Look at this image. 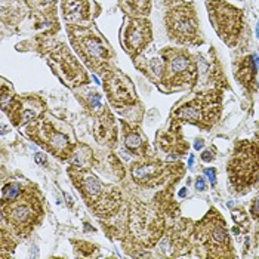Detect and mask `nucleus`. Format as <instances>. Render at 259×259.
<instances>
[{
    "label": "nucleus",
    "instance_id": "nucleus-1",
    "mask_svg": "<svg viewBox=\"0 0 259 259\" xmlns=\"http://www.w3.org/2000/svg\"><path fill=\"white\" fill-rule=\"evenodd\" d=\"M230 185L240 193L259 182V141H240L228 161Z\"/></svg>",
    "mask_w": 259,
    "mask_h": 259
},
{
    "label": "nucleus",
    "instance_id": "nucleus-2",
    "mask_svg": "<svg viewBox=\"0 0 259 259\" xmlns=\"http://www.w3.org/2000/svg\"><path fill=\"white\" fill-rule=\"evenodd\" d=\"M70 174L83 199L98 215H113L119 209L120 193L116 187L105 185L86 169H71Z\"/></svg>",
    "mask_w": 259,
    "mask_h": 259
},
{
    "label": "nucleus",
    "instance_id": "nucleus-3",
    "mask_svg": "<svg viewBox=\"0 0 259 259\" xmlns=\"http://www.w3.org/2000/svg\"><path fill=\"white\" fill-rule=\"evenodd\" d=\"M193 236L197 239L200 249L204 252L206 258H231V240L225 221L215 209H210L209 213L197 222L194 227Z\"/></svg>",
    "mask_w": 259,
    "mask_h": 259
},
{
    "label": "nucleus",
    "instance_id": "nucleus-4",
    "mask_svg": "<svg viewBox=\"0 0 259 259\" xmlns=\"http://www.w3.org/2000/svg\"><path fill=\"white\" fill-rule=\"evenodd\" d=\"M163 74L160 81L170 86L172 89L193 88L199 77V65L194 57L185 51L169 48L161 51Z\"/></svg>",
    "mask_w": 259,
    "mask_h": 259
},
{
    "label": "nucleus",
    "instance_id": "nucleus-5",
    "mask_svg": "<svg viewBox=\"0 0 259 259\" xmlns=\"http://www.w3.org/2000/svg\"><path fill=\"white\" fill-rule=\"evenodd\" d=\"M222 95L220 91L199 94L196 98L180 107L174 117L178 121H188L201 129H212L221 117Z\"/></svg>",
    "mask_w": 259,
    "mask_h": 259
},
{
    "label": "nucleus",
    "instance_id": "nucleus-6",
    "mask_svg": "<svg viewBox=\"0 0 259 259\" xmlns=\"http://www.w3.org/2000/svg\"><path fill=\"white\" fill-rule=\"evenodd\" d=\"M164 22L170 40L180 45H199L200 24L196 8L187 2H177L164 15Z\"/></svg>",
    "mask_w": 259,
    "mask_h": 259
},
{
    "label": "nucleus",
    "instance_id": "nucleus-7",
    "mask_svg": "<svg viewBox=\"0 0 259 259\" xmlns=\"http://www.w3.org/2000/svg\"><path fill=\"white\" fill-rule=\"evenodd\" d=\"M209 20L221 39L230 48H236L243 37V12L224 0H207Z\"/></svg>",
    "mask_w": 259,
    "mask_h": 259
},
{
    "label": "nucleus",
    "instance_id": "nucleus-8",
    "mask_svg": "<svg viewBox=\"0 0 259 259\" xmlns=\"http://www.w3.org/2000/svg\"><path fill=\"white\" fill-rule=\"evenodd\" d=\"M164 231V220L144 204H135L127 213V236L144 247L156 244Z\"/></svg>",
    "mask_w": 259,
    "mask_h": 259
},
{
    "label": "nucleus",
    "instance_id": "nucleus-9",
    "mask_svg": "<svg viewBox=\"0 0 259 259\" xmlns=\"http://www.w3.org/2000/svg\"><path fill=\"white\" fill-rule=\"evenodd\" d=\"M2 206L5 221L20 236L27 234L41 215L40 201L36 197L34 190H22L17 199L2 203Z\"/></svg>",
    "mask_w": 259,
    "mask_h": 259
},
{
    "label": "nucleus",
    "instance_id": "nucleus-10",
    "mask_svg": "<svg viewBox=\"0 0 259 259\" xmlns=\"http://www.w3.org/2000/svg\"><path fill=\"white\" fill-rule=\"evenodd\" d=\"M71 43L91 68L107 71L111 62V51L95 31L83 27L71 28Z\"/></svg>",
    "mask_w": 259,
    "mask_h": 259
},
{
    "label": "nucleus",
    "instance_id": "nucleus-11",
    "mask_svg": "<svg viewBox=\"0 0 259 259\" xmlns=\"http://www.w3.org/2000/svg\"><path fill=\"white\" fill-rule=\"evenodd\" d=\"M30 131H34V134L30 132V135L55 156L65 159L73 151V144L70 142V138L65 134L57 131L55 126L48 119L39 120L36 124H33Z\"/></svg>",
    "mask_w": 259,
    "mask_h": 259
},
{
    "label": "nucleus",
    "instance_id": "nucleus-12",
    "mask_svg": "<svg viewBox=\"0 0 259 259\" xmlns=\"http://www.w3.org/2000/svg\"><path fill=\"white\" fill-rule=\"evenodd\" d=\"M151 25L142 17H131L121 30V43L127 54L137 57L151 41Z\"/></svg>",
    "mask_w": 259,
    "mask_h": 259
},
{
    "label": "nucleus",
    "instance_id": "nucleus-13",
    "mask_svg": "<svg viewBox=\"0 0 259 259\" xmlns=\"http://www.w3.org/2000/svg\"><path fill=\"white\" fill-rule=\"evenodd\" d=\"M104 88L107 91L108 100L116 107H127L137 100L132 81L119 70L104 71Z\"/></svg>",
    "mask_w": 259,
    "mask_h": 259
},
{
    "label": "nucleus",
    "instance_id": "nucleus-14",
    "mask_svg": "<svg viewBox=\"0 0 259 259\" xmlns=\"http://www.w3.org/2000/svg\"><path fill=\"white\" fill-rule=\"evenodd\" d=\"M51 62L57 64V73L61 76L67 84L77 86L80 83L86 81V74L76 58L65 49V46L58 48L52 55H51Z\"/></svg>",
    "mask_w": 259,
    "mask_h": 259
},
{
    "label": "nucleus",
    "instance_id": "nucleus-15",
    "mask_svg": "<svg viewBox=\"0 0 259 259\" xmlns=\"http://www.w3.org/2000/svg\"><path fill=\"white\" fill-rule=\"evenodd\" d=\"M190 233L187 227H174L161 236L159 243L160 256H181L190 250Z\"/></svg>",
    "mask_w": 259,
    "mask_h": 259
},
{
    "label": "nucleus",
    "instance_id": "nucleus-16",
    "mask_svg": "<svg viewBox=\"0 0 259 259\" xmlns=\"http://www.w3.org/2000/svg\"><path fill=\"white\" fill-rule=\"evenodd\" d=\"M167 172H169L167 164H163L160 161H141V163H135L131 169L134 181L147 187L163 182Z\"/></svg>",
    "mask_w": 259,
    "mask_h": 259
},
{
    "label": "nucleus",
    "instance_id": "nucleus-17",
    "mask_svg": "<svg viewBox=\"0 0 259 259\" xmlns=\"http://www.w3.org/2000/svg\"><path fill=\"white\" fill-rule=\"evenodd\" d=\"M64 17L73 25H88L92 20V2L91 0H64Z\"/></svg>",
    "mask_w": 259,
    "mask_h": 259
},
{
    "label": "nucleus",
    "instance_id": "nucleus-18",
    "mask_svg": "<svg viewBox=\"0 0 259 259\" xmlns=\"http://www.w3.org/2000/svg\"><path fill=\"white\" fill-rule=\"evenodd\" d=\"M258 64L255 62V57H243L234 62V74L236 79L250 91L255 89V76H256Z\"/></svg>",
    "mask_w": 259,
    "mask_h": 259
},
{
    "label": "nucleus",
    "instance_id": "nucleus-19",
    "mask_svg": "<svg viewBox=\"0 0 259 259\" xmlns=\"http://www.w3.org/2000/svg\"><path fill=\"white\" fill-rule=\"evenodd\" d=\"M95 138L101 144H113L117 137V129L114 124L113 116L107 111H102L95 121Z\"/></svg>",
    "mask_w": 259,
    "mask_h": 259
},
{
    "label": "nucleus",
    "instance_id": "nucleus-20",
    "mask_svg": "<svg viewBox=\"0 0 259 259\" xmlns=\"http://www.w3.org/2000/svg\"><path fill=\"white\" fill-rule=\"evenodd\" d=\"M150 0H120V8L131 17H144L150 12Z\"/></svg>",
    "mask_w": 259,
    "mask_h": 259
},
{
    "label": "nucleus",
    "instance_id": "nucleus-21",
    "mask_svg": "<svg viewBox=\"0 0 259 259\" xmlns=\"http://www.w3.org/2000/svg\"><path fill=\"white\" fill-rule=\"evenodd\" d=\"M124 145L127 147L129 151H132V154L141 156L145 142H144L142 137H141L137 131H134V129H126V131H124Z\"/></svg>",
    "mask_w": 259,
    "mask_h": 259
},
{
    "label": "nucleus",
    "instance_id": "nucleus-22",
    "mask_svg": "<svg viewBox=\"0 0 259 259\" xmlns=\"http://www.w3.org/2000/svg\"><path fill=\"white\" fill-rule=\"evenodd\" d=\"M21 193H22V187H21L20 184H17V182H11V184L5 185L3 190H2V203L15 200Z\"/></svg>",
    "mask_w": 259,
    "mask_h": 259
},
{
    "label": "nucleus",
    "instance_id": "nucleus-23",
    "mask_svg": "<svg viewBox=\"0 0 259 259\" xmlns=\"http://www.w3.org/2000/svg\"><path fill=\"white\" fill-rule=\"evenodd\" d=\"M250 215L255 218V220H259V197L253 200V203H252V206H250Z\"/></svg>",
    "mask_w": 259,
    "mask_h": 259
},
{
    "label": "nucleus",
    "instance_id": "nucleus-24",
    "mask_svg": "<svg viewBox=\"0 0 259 259\" xmlns=\"http://www.w3.org/2000/svg\"><path fill=\"white\" fill-rule=\"evenodd\" d=\"M204 174L207 175V178H209V181L212 182V185H215V184H217V172H215V169H206V170H204Z\"/></svg>",
    "mask_w": 259,
    "mask_h": 259
},
{
    "label": "nucleus",
    "instance_id": "nucleus-25",
    "mask_svg": "<svg viewBox=\"0 0 259 259\" xmlns=\"http://www.w3.org/2000/svg\"><path fill=\"white\" fill-rule=\"evenodd\" d=\"M196 190H199V191H204L206 190V182L203 178H197L196 181Z\"/></svg>",
    "mask_w": 259,
    "mask_h": 259
},
{
    "label": "nucleus",
    "instance_id": "nucleus-26",
    "mask_svg": "<svg viewBox=\"0 0 259 259\" xmlns=\"http://www.w3.org/2000/svg\"><path fill=\"white\" fill-rule=\"evenodd\" d=\"M201 159H203V161H212V160L215 159V156H213L212 151H204V153L201 154Z\"/></svg>",
    "mask_w": 259,
    "mask_h": 259
},
{
    "label": "nucleus",
    "instance_id": "nucleus-27",
    "mask_svg": "<svg viewBox=\"0 0 259 259\" xmlns=\"http://www.w3.org/2000/svg\"><path fill=\"white\" fill-rule=\"evenodd\" d=\"M36 161H37V163H40V164L46 163V160L43 159V156H41V154H36Z\"/></svg>",
    "mask_w": 259,
    "mask_h": 259
},
{
    "label": "nucleus",
    "instance_id": "nucleus-28",
    "mask_svg": "<svg viewBox=\"0 0 259 259\" xmlns=\"http://www.w3.org/2000/svg\"><path fill=\"white\" fill-rule=\"evenodd\" d=\"M203 145H204V142L201 140H199L196 142V150H200V148H203Z\"/></svg>",
    "mask_w": 259,
    "mask_h": 259
},
{
    "label": "nucleus",
    "instance_id": "nucleus-29",
    "mask_svg": "<svg viewBox=\"0 0 259 259\" xmlns=\"http://www.w3.org/2000/svg\"><path fill=\"white\" fill-rule=\"evenodd\" d=\"M193 161H194V156H190V160H188V167H193Z\"/></svg>",
    "mask_w": 259,
    "mask_h": 259
},
{
    "label": "nucleus",
    "instance_id": "nucleus-30",
    "mask_svg": "<svg viewBox=\"0 0 259 259\" xmlns=\"http://www.w3.org/2000/svg\"><path fill=\"white\" fill-rule=\"evenodd\" d=\"M41 2H43L46 6H48V5H54V3H55V0H41Z\"/></svg>",
    "mask_w": 259,
    "mask_h": 259
},
{
    "label": "nucleus",
    "instance_id": "nucleus-31",
    "mask_svg": "<svg viewBox=\"0 0 259 259\" xmlns=\"http://www.w3.org/2000/svg\"><path fill=\"white\" fill-rule=\"evenodd\" d=\"M180 196H181V197H184V196H185V190H182V191H181Z\"/></svg>",
    "mask_w": 259,
    "mask_h": 259
},
{
    "label": "nucleus",
    "instance_id": "nucleus-32",
    "mask_svg": "<svg viewBox=\"0 0 259 259\" xmlns=\"http://www.w3.org/2000/svg\"><path fill=\"white\" fill-rule=\"evenodd\" d=\"M256 31H258V37H259V24H258V28H256Z\"/></svg>",
    "mask_w": 259,
    "mask_h": 259
}]
</instances>
